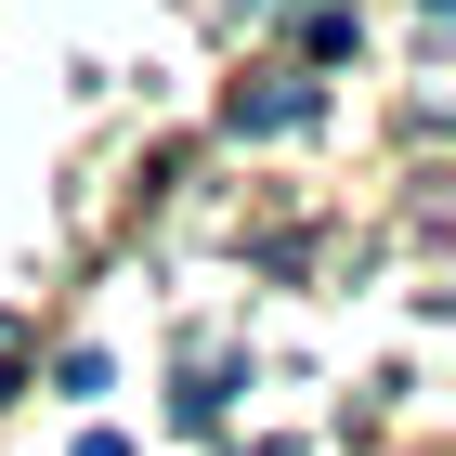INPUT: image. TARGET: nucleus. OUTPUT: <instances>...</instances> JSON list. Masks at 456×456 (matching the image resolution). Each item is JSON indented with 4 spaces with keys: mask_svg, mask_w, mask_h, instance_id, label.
<instances>
[{
    "mask_svg": "<svg viewBox=\"0 0 456 456\" xmlns=\"http://www.w3.org/2000/svg\"><path fill=\"white\" fill-rule=\"evenodd\" d=\"M314 105H326L314 78H261V92H235V105H222V118H235V131H300V118H314Z\"/></svg>",
    "mask_w": 456,
    "mask_h": 456,
    "instance_id": "f257e3e1",
    "label": "nucleus"
},
{
    "mask_svg": "<svg viewBox=\"0 0 456 456\" xmlns=\"http://www.w3.org/2000/svg\"><path fill=\"white\" fill-rule=\"evenodd\" d=\"M78 456H131V444H118V430H92V444H78Z\"/></svg>",
    "mask_w": 456,
    "mask_h": 456,
    "instance_id": "f03ea898",
    "label": "nucleus"
}]
</instances>
